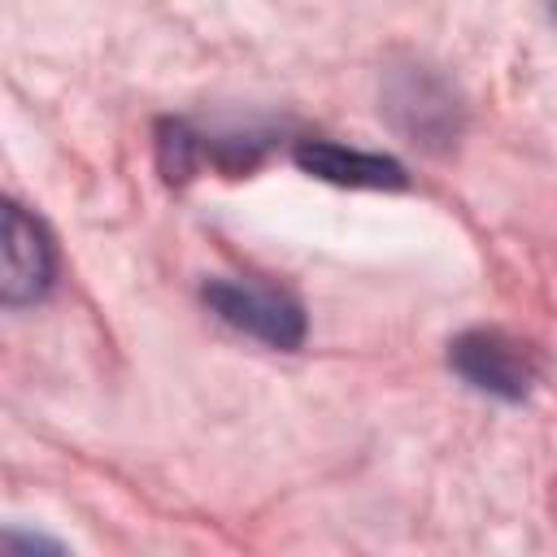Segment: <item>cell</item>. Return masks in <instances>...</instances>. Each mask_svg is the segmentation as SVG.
Returning a JSON list of instances; mask_svg holds the SVG:
<instances>
[{
	"label": "cell",
	"mask_w": 557,
	"mask_h": 557,
	"mask_svg": "<svg viewBox=\"0 0 557 557\" xmlns=\"http://www.w3.org/2000/svg\"><path fill=\"white\" fill-rule=\"evenodd\" d=\"M448 366L466 387L496 396V400H522L540 379V361H535L531 344H522L518 335H509L500 326L461 331L448 344Z\"/></svg>",
	"instance_id": "obj_1"
},
{
	"label": "cell",
	"mask_w": 557,
	"mask_h": 557,
	"mask_svg": "<svg viewBox=\"0 0 557 557\" xmlns=\"http://www.w3.org/2000/svg\"><path fill=\"white\" fill-rule=\"evenodd\" d=\"M553 17H557V0H553Z\"/></svg>",
	"instance_id": "obj_6"
},
{
	"label": "cell",
	"mask_w": 557,
	"mask_h": 557,
	"mask_svg": "<svg viewBox=\"0 0 557 557\" xmlns=\"http://www.w3.org/2000/svg\"><path fill=\"white\" fill-rule=\"evenodd\" d=\"M205 305L235 331L270 344V348H296L305 339V309L296 296L248 283V278H209L205 283Z\"/></svg>",
	"instance_id": "obj_3"
},
{
	"label": "cell",
	"mask_w": 557,
	"mask_h": 557,
	"mask_svg": "<svg viewBox=\"0 0 557 557\" xmlns=\"http://www.w3.org/2000/svg\"><path fill=\"white\" fill-rule=\"evenodd\" d=\"M0 239H4V278H0V300L9 309L17 305H35L48 296L52 287V274H57V252H52V239L44 231L39 218H30L22 205H4V226H0Z\"/></svg>",
	"instance_id": "obj_4"
},
{
	"label": "cell",
	"mask_w": 557,
	"mask_h": 557,
	"mask_svg": "<svg viewBox=\"0 0 557 557\" xmlns=\"http://www.w3.org/2000/svg\"><path fill=\"white\" fill-rule=\"evenodd\" d=\"M292 157L305 174L335 183V187H370V191L405 187V165L383 152H361V148H344L331 139H300Z\"/></svg>",
	"instance_id": "obj_5"
},
{
	"label": "cell",
	"mask_w": 557,
	"mask_h": 557,
	"mask_svg": "<svg viewBox=\"0 0 557 557\" xmlns=\"http://www.w3.org/2000/svg\"><path fill=\"white\" fill-rule=\"evenodd\" d=\"M383 113L409 144H418L426 152H440L461 135V104H457L453 87L426 65H405L387 78Z\"/></svg>",
	"instance_id": "obj_2"
}]
</instances>
